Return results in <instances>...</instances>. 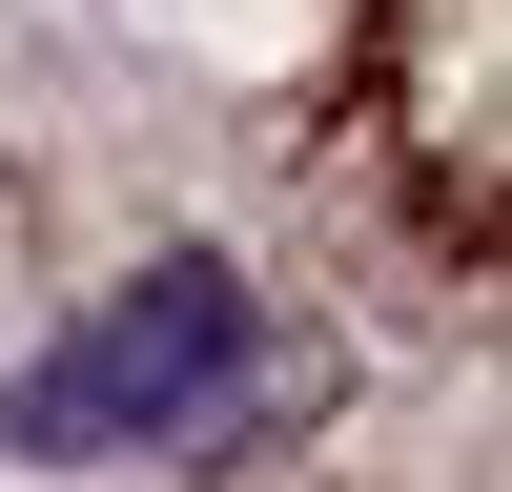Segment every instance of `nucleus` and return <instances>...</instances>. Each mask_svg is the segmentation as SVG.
<instances>
[{"label": "nucleus", "instance_id": "1", "mask_svg": "<svg viewBox=\"0 0 512 492\" xmlns=\"http://www.w3.org/2000/svg\"><path fill=\"white\" fill-rule=\"evenodd\" d=\"M246 410V287L226 267H144L82 349H41L0 390V451H185Z\"/></svg>", "mask_w": 512, "mask_h": 492}]
</instances>
